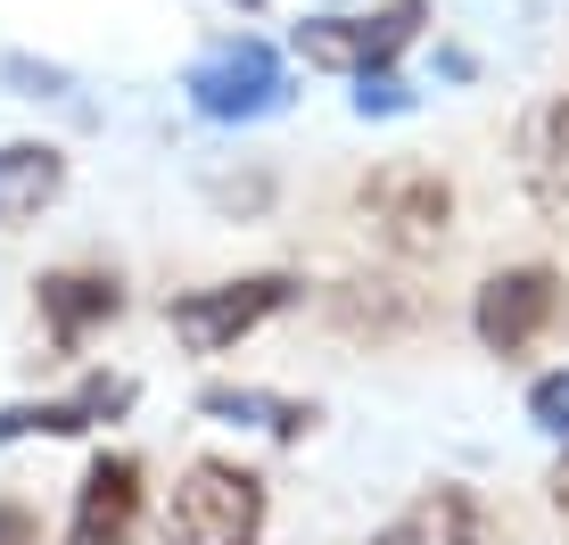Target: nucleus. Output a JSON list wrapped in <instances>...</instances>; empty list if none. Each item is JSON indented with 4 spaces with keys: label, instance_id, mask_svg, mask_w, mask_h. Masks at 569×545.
I'll use <instances>...</instances> for the list:
<instances>
[{
    "label": "nucleus",
    "instance_id": "obj_4",
    "mask_svg": "<svg viewBox=\"0 0 569 545\" xmlns=\"http://www.w3.org/2000/svg\"><path fill=\"white\" fill-rule=\"evenodd\" d=\"M289 298H298L289 272H240V281H214V289H182V298L166 306V323H173V339H182L190 356H223V347H240L257 323L281 315Z\"/></svg>",
    "mask_w": 569,
    "mask_h": 545
},
{
    "label": "nucleus",
    "instance_id": "obj_20",
    "mask_svg": "<svg viewBox=\"0 0 569 545\" xmlns=\"http://www.w3.org/2000/svg\"><path fill=\"white\" fill-rule=\"evenodd\" d=\"M240 9H248V0H240Z\"/></svg>",
    "mask_w": 569,
    "mask_h": 545
},
{
    "label": "nucleus",
    "instance_id": "obj_7",
    "mask_svg": "<svg viewBox=\"0 0 569 545\" xmlns=\"http://www.w3.org/2000/svg\"><path fill=\"white\" fill-rule=\"evenodd\" d=\"M33 306H42V330L58 356H83V339L100 323L124 315V289H116V272H91V265H58L33 281Z\"/></svg>",
    "mask_w": 569,
    "mask_h": 545
},
{
    "label": "nucleus",
    "instance_id": "obj_17",
    "mask_svg": "<svg viewBox=\"0 0 569 545\" xmlns=\"http://www.w3.org/2000/svg\"><path fill=\"white\" fill-rule=\"evenodd\" d=\"M0 545H42V521L26 504H0Z\"/></svg>",
    "mask_w": 569,
    "mask_h": 545
},
{
    "label": "nucleus",
    "instance_id": "obj_12",
    "mask_svg": "<svg viewBox=\"0 0 569 545\" xmlns=\"http://www.w3.org/2000/svg\"><path fill=\"white\" fill-rule=\"evenodd\" d=\"M199 414H207V422H248V430H264V438H281V446H298V438L313 430V405L272 397V388H207Z\"/></svg>",
    "mask_w": 569,
    "mask_h": 545
},
{
    "label": "nucleus",
    "instance_id": "obj_5",
    "mask_svg": "<svg viewBox=\"0 0 569 545\" xmlns=\"http://www.w3.org/2000/svg\"><path fill=\"white\" fill-rule=\"evenodd\" d=\"M553 323H561V272L553 265H503L479 281L470 330H479L487 356H528Z\"/></svg>",
    "mask_w": 569,
    "mask_h": 545
},
{
    "label": "nucleus",
    "instance_id": "obj_11",
    "mask_svg": "<svg viewBox=\"0 0 569 545\" xmlns=\"http://www.w3.org/2000/svg\"><path fill=\"white\" fill-rule=\"evenodd\" d=\"M58 190H67V158H58L50 141H9L0 149V231L33 224Z\"/></svg>",
    "mask_w": 569,
    "mask_h": 545
},
{
    "label": "nucleus",
    "instance_id": "obj_19",
    "mask_svg": "<svg viewBox=\"0 0 569 545\" xmlns=\"http://www.w3.org/2000/svg\"><path fill=\"white\" fill-rule=\"evenodd\" d=\"M371 545H421L413 529H380V537H371Z\"/></svg>",
    "mask_w": 569,
    "mask_h": 545
},
{
    "label": "nucleus",
    "instance_id": "obj_18",
    "mask_svg": "<svg viewBox=\"0 0 569 545\" xmlns=\"http://www.w3.org/2000/svg\"><path fill=\"white\" fill-rule=\"evenodd\" d=\"M553 513H561V521H569V455H561V463H553Z\"/></svg>",
    "mask_w": 569,
    "mask_h": 545
},
{
    "label": "nucleus",
    "instance_id": "obj_10",
    "mask_svg": "<svg viewBox=\"0 0 569 545\" xmlns=\"http://www.w3.org/2000/svg\"><path fill=\"white\" fill-rule=\"evenodd\" d=\"M520 182H528V199H537L545 216H569V91L528 116V132H520Z\"/></svg>",
    "mask_w": 569,
    "mask_h": 545
},
{
    "label": "nucleus",
    "instance_id": "obj_1",
    "mask_svg": "<svg viewBox=\"0 0 569 545\" xmlns=\"http://www.w3.org/2000/svg\"><path fill=\"white\" fill-rule=\"evenodd\" d=\"M356 216H363V231L388 248V257H429V248L446 240V224H455V182H446L438 166L388 158V166L363 174Z\"/></svg>",
    "mask_w": 569,
    "mask_h": 545
},
{
    "label": "nucleus",
    "instance_id": "obj_6",
    "mask_svg": "<svg viewBox=\"0 0 569 545\" xmlns=\"http://www.w3.org/2000/svg\"><path fill=\"white\" fill-rule=\"evenodd\" d=\"M421 0H380L371 17H306L298 26V58L330 75H363V67H397V50L421 33Z\"/></svg>",
    "mask_w": 569,
    "mask_h": 545
},
{
    "label": "nucleus",
    "instance_id": "obj_16",
    "mask_svg": "<svg viewBox=\"0 0 569 545\" xmlns=\"http://www.w3.org/2000/svg\"><path fill=\"white\" fill-rule=\"evenodd\" d=\"M528 422H537L545 438H569V373H545L528 388Z\"/></svg>",
    "mask_w": 569,
    "mask_h": 545
},
{
    "label": "nucleus",
    "instance_id": "obj_15",
    "mask_svg": "<svg viewBox=\"0 0 569 545\" xmlns=\"http://www.w3.org/2000/svg\"><path fill=\"white\" fill-rule=\"evenodd\" d=\"M413 108V91L397 83V67H363L356 75V116H405Z\"/></svg>",
    "mask_w": 569,
    "mask_h": 545
},
{
    "label": "nucleus",
    "instance_id": "obj_14",
    "mask_svg": "<svg viewBox=\"0 0 569 545\" xmlns=\"http://www.w3.org/2000/svg\"><path fill=\"white\" fill-rule=\"evenodd\" d=\"M330 315H339V330H371V339H388V330L413 323V298L388 306V298H363V281H347L339 298H330Z\"/></svg>",
    "mask_w": 569,
    "mask_h": 545
},
{
    "label": "nucleus",
    "instance_id": "obj_2",
    "mask_svg": "<svg viewBox=\"0 0 569 545\" xmlns=\"http://www.w3.org/2000/svg\"><path fill=\"white\" fill-rule=\"evenodd\" d=\"M257 529H264V479L223 455H199L166 504V545H257Z\"/></svg>",
    "mask_w": 569,
    "mask_h": 545
},
{
    "label": "nucleus",
    "instance_id": "obj_3",
    "mask_svg": "<svg viewBox=\"0 0 569 545\" xmlns=\"http://www.w3.org/2000/svg\"><path fill=\"white\" fill-rule=\"evenodd\" d=\"M190 108L207 125H264V116L289 108V67L272 58V42L240 33V42H214L199 67H190Z\"/></svg>",
    "mask_w": 569,
    "mask_h": 545
},
{
    "label": "nucleus",
    "instance_id": "obj_13",
    "mask_svg": "<svg viewBox=\"0 0 569 545\" xmlns=\"http://www.w3.org/2000/svg\"><path fill=\"white\" fill-rule=\"evenodd\" d=\"M405 529L421 545H487V504L470 488H429L413 513H405Z\"/></svg>",
    "mask_w": 569,
    "mask_h": 545
},
{
    "label": "nucleus",
    "instance_id": "obj_8",
    "mask_svg": "<svg viewBox=\"0 0 569 545\" xmlns=\"http://www.w3.org/2000/svg\"><path fill=\"white\" fill-rule=\"evenodd\" d=\"M132 388L124 373H91L74 397H42V405H9L0 414V446H17V438H83V430H100V422L116 414H132Z\"/></svg>",
    "mask_w": 569,
    "mask_h": 545
},
{
    "label": "nucleus",
    "instance_id": "obj_9",
    "mask_svg": "<svg viewBox=\"0 0 569 545\" xmlns=\"http://www.w3.org/2000/svg\"><path fill=\"white\" fill-rule=\"evenodd\" d=\"M141 463L132 455H100L74 488V521H67V545H132L141 529Z\"/></svg>",
    "mask_w": 569,
    "mask_h": 545
}]
</instances>
